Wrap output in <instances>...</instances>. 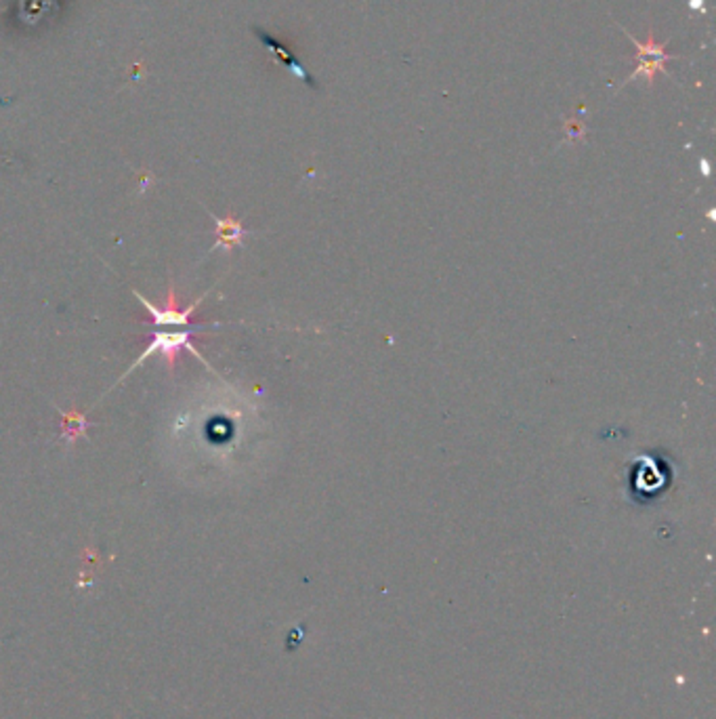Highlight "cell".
Instances as JSON below:
<instances>
[{
	"label": "cell",
	"mask_w": 716,
	"mask_h": 719,
	"mask_svg": "<svg viewBox=\"0 0 716 719\" xmlns=\"http://www.w3.org/2000/svg\"><path fill=\"white\" fill-rule=\"evenodd\" d=\"M202 328H204V325L187 326V328H154V331H151L148 337H145V341H148V347H145V351L141 353L137 362H134L133 367L126 370L125 377H128V373H131V370L137 368L139 364H143L145 360H148L150 356H154V353H158V356L164 358V362H167V367H168L170 373H175L177 362H179V353L185 351V350L189 353H194V356L198 358L202 364H206V360L200 356V351L195 350L194 343H192V339L202 331ZM206 367H208V364H206Z\"/></svg>",
	"instance_id": "obj_1"
},
{
	"label": "cell",
	"mask_w": 716,
	"mask_h": 719,
	"mask_svg": "<svg viewBox=\"0 0 716 719\" xmlns=\"http://www.w3.org/2000/svg\"><path fill=\"white\" fill-rule=\"evenodd\" d=\"M133 295H134V299H139V301L143 303L145 312H148V318H143V322H150L154 328H187V326L204 325V320H198V322L192 320V316L195 314V309H198L202 299H195L189 308H181L173 284H168V295H167V301H164L162 308L151 306L148 299L141 297L137 290H134Z\"/></svg>",
	"instance_id": "obj_2"
},
{
	"label": "cell",
	"mask_w": 716,
	"mask_h": 719,
	"mask_svg": "<svg viewBox=\"0 0 716 719\" xmlns=\"http://www.w3.org/2000/svg\"><path fill=\"white\" fill-rule=\"evenodd\" d=\"M624 34H626L630 39V42H633V45L636 47V64H639L634 68L633 74L626 78V82L643 76L647 82L651 84L658 72H664V74H666V62H670V59H677V55L666 53V47L658 45V42L653 40L651 36H650V40H647V42H639L636 39H633V34L626 32V30H624ZM626 82H622V84H626Z\"/></svg>",
	"instance_id": "obj_3"
},
{
	"label": "cell",
	"mask_w": 716,
	"mask_h": 719,
	"mask_svg": "<svg viewBox=\"0 0 716 719\" xmlns=\"http://www.w3.org/2000/svg\"><path fill=\"white\" fill-rule=\"evenodd\" d=\"M253 32H254L256 36H259V39H261V42H263V45H265V47H267V51H272V53H275V55H278V57L281 59V64H284V65H286V68H289V70L292 72V74H295V76H298V78H301V81H305V82H309V76H307V72H305V70L301 68V65H298V62H295V59H292V55H290L289 51H286V48H284V47H281V45H280V42H278V40H275V39H272V36H269V34H265V32H263V30H261V28H253Z\"/></svg>",
	"instance_id": "obj_4"
},
{
	"label": "cell",
	"mask_w": 716,
	"mask_h": 719,
	"mask_svg": "<svg viewBox=\"0 0 716 719\" xmlns=\"http://www.w3.org/2000/svg\"><path fill=\"white\" fill-rule=\"evenodd\" d=\"M244 236H246V230L242 228L240 221H236L231 217L217 219V247L231 248L240 245Z\"/></svg>",
	"instance_id": "obj_5"
},
{
	"label": "cell",
	"mask_w": 716,
	"mask_h": 719,
	"mask_svg": "<svg viewBox=\"0 0 716 719\" xmlns=\"http://www.w3.org/2000/svg\"><path fill=\"white\" fill-rule=\"evenodd\" d=\"M64 414V440H70L74 442L78 436L84 434L89 428V421L84 419V414L76 412V411H70V412H61Z\"/></svg>",
	"instance_id": "obj_6"
},
{
	"label": "cell",
	"mask_w": 716,
	"mask_h": 719,
	"mask_svg": "<svg viewBox=\"0 0 716 719\" xmlns=\"http://www.w3.org/2000/svg\"><path fill=\"white\" fill-rule=\"evenodd\" d=\"M689 7H691V9H702V11H703V0H691Z\"/></svg>",
	"instance_id": "obj_7"
}]
</instances>
